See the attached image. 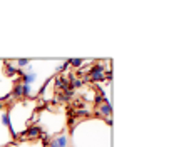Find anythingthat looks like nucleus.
Instances as JSON below:
<instances>
[{"label":"nucleus","instance_id":"obj_1","mask_svg":"<svg viewBox=\"0 0 174 147\" xmlns=\"http://www.w3.org/2000/svg\"><path fill=\"white\" fill-rule=\"evenodd\" d=\"M40 134H42L40 127H37V125H32V127H29V129H27V130L22 134V139H37V137H40Z\"/></svg>","mask_w":174,"mask_h":147},{"label":"nucleus","instance_id":"obj_2","mask_svg":"<svg viewBox=\"0 0 174 147\" xmlns=\"http://www.w3.org/2000/svg\"><path fill=\"white\" fill-rule=\"evenodd\" d=\"M47 147H67V135L60 134V135H57V137H54L50 142H49Z\"/></svg>","mask_w":174,"mask_h":147},{"label":"nucleus","instance_id":"obj_3","mask_svg":"<svg viewBox=\"0 0 174 147\" xmlns=\"http://www.w3.org/2000/svg\"><path fill=\"white\" fill-rule=\"evenodd\" d=\"M35 75L34 72H27V74H24L22 77H20V84H24V85H30L32 82H35Z\"/></svg>","mask_w":174,"mask_h":147},{"label":"nucleus","instance_id":"obj_4","mask_svg":"<svg viewBox=\"0 0 174 147\" xmlns=\"http://www.w3.org/2000/svg\"><path fill=\"white\" fill-rule=\"evenodd\" d=\"M55 85H57V89L60 87L62 90H65V89L69 87V82H67V79L64 77V75H60V77L55 79Z\"/></svg>","mask_w":174,"mask_h":147},{"label":"nucleus","instance_id":"obj_5","mask_svg":"<svg viewBox=\"0 0 174 147\" xmlns=\"http://www.w3.org/2000/svg\"><path fill=\"white\" fill-rule=\"evenodd\" d=\"M17 70H19V69H17L15 65H12V64H10V62H5V72L9 74L10 77H13V75L17 74Z\"/></svg>","mask_w":174,"mask_h":147},{"label":"nucleus","instance_id":"obj_6","mask_svg":"<svg viewBox=\"0 0 174 147\" xmlns=\"http://www.w3.org/2000/svg\"><path fill=\"white\" fill-rule=\"evenodd\" d=\"M2 122H3V124L7 125V127L10 129V134H12V135H15V132H13V127H12V124H10V116H9V112H7V114H3Z\"/></svg>","mask_w":174,"mask_h":147},{"label":"nucleus","instance_id":"obj_7","mask_svg":"<svg viewBox=\"0 0 174 147\" xmlns=\"http://www.w3.org/2000/svg\"><path fill=\"white\" fill-rule=\"evenodd\" d=\"M15 97H24V85L22 84H17L15 87H13V94Z\"/></svg>","mask_w":174,"mask_h":147},{"label":"nucleus","instance_id":"obj_8","mask_svg":"<svg viewBox=\"0 0 174 147\" xmlns=\"http://www.w3.org/2000/svg\"><path fill=\"white\" fill-rule=\"evenodd\" d=\"M99 114H102V116L109 117V114H111V105H109V102H106L104 105H101V109H99Z\"/></svg>","mask_w":174,"mask_h":147},{"label":"nucleus","instance_id":"obj_9","mask_svg":"<svg viewBox=\"0 0 174 147\" xmlns=\"http://www.w3.org/2000/svg\"><path fill=\"white\" fill-rule=\"evenodd\" d=\"M82 64H84V59H70V60H69V65L76 67V69H79Z\"/></svg>","mask_w":174,"mask_h":147},{"label":"nucleus","instance_id":"obj_10","mask_svg":"<svg viewBox=\"0 0 174 147\" xmlns=\"http://www.w3.org/2000/svg\"><path fill=\"white\" fill-rule=\"evenodd\" d=\"M27 64H30L29 59H19V60H17V69H20V67H25Z\"/></svg>","mask_w":174,"mask_h":147},{"label":"nucleus","instance_id":"obj_11","mask_svg":"<svg viewBox=\"0 0 174 147\" xmlns=\"http://www.w3.org/2000/svg\"><path fill=\"white\" fill-rule=\"evenodd\" d=\"M24 85V84H22ZM32 92H30V85H24V97H30Z\"/></svg>","mask_w":174,"mask_h":147},{"label":"nucleus","instance_id":"obj_12","mask_svg":"<svg viewBox=\"0 0 174 147\" xmlns=\"http://www.w3.org/2000/svg\"><path fill=\"white\" fill-rule=\"evenodd\" d=\"M3 109V104H2V100H0V110H2Z\"/></svg>","mask_w":174,"mask_h":147}]
</instances>
